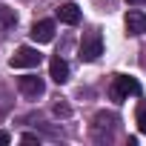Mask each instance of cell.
Instances as JSON below:
<instances>
[{
	"instance_id": "2",
	"label": "cell",
	"mask_w": 146,
	"mask_h": 146,
	"mask_svg": "<svg viewBox=\"0 0 146 146\" xmlns=\"http://www.w3.org/2000/svg\"><path fill=\"white\" fill-rule=\"evenodd\" d=\"M112 100L115 103H123L129 95H140V83L135 80V78H129V75H117L115 80H112Z\"/></svg>"
},
{
	"instance_id": "10",
	"label": "cell",
	"mask_w": 146,
	"mask_h": 146,
	"mask_svg": "<svg viewBox=\"0 0 146 146\" xmlns=\"http://www.w3.org/2000/svg\"><path fill=\"white\" fill-rule=\"evenodd\" d=\"M15 23H17V12L9 6H0V32H9Z\"/></svg>"
},
{
	"instance_id": "1",
	"label": "cell",
	"mask_w": 146,
	"mask_h": 146,
	"mask_svg": "<svg viewBox=\"0 0 146 146\" xmlns=\"http://www.w3.org/2000/svg\"><path fill=\"white\" fill-rule=\"evenodd\" d=\"M115 129H117V117L115 115H106V112H98L95 115V123H92V137L98 143H106L115 137Z\"/></svg>"
},
{
	"instance_id": "7",
	"label": "cell",
	"mask_w": 146,
	"mask_h": 146,
	"mask_svg": "<svg viewBox=\"0 0 146 146\" xmlns=\"http://www.w3.org/2000/svg\"><path fill=\"white\" fill-rule=\"evenodd\" d=\"M49 78H52L54 83H66V80H69V63H66L60 54H54V57L49 60Z\"/></svg>"
},
{
	"instance_id": "13",
	"label": "cell",
	"mask_w": 146,
	"mask_h": 146,
	"mask_svg": "<svg viewBox=\"0 0 146 146\" xmlns=\"http://www.w3.org/2000/svg\"><path fill=\"white\" fill-rule=\"evenodd\" d=\"M12 143V137H9V132H0V146H9Z\"/></svg>"
},
{
	"instance_id": "9",
	"label": "cell",
	"mask_w": 146,
	"mask_h": 146,
	"mask_svg": "<svg viewBox=\"0 0 146 146\" xmlns=\"http://www.w3.org/2000/svg\"><path fill=\"white\" fill-rule=\"evenodd\" d=\"M57 20H60V23H69V26H78V23H80V9H78L75 3H63V6L57 9Z\"/></svg>"
},
{
	"instance_id": "14",
	"label": "cell",
	"mask_w": 146,
	"mask_h": 146,
	"mask_svg": "<svg viewBox=\"0 0 146 146\" xmlns=\"http://www.w3.org/2000/svg\"><path fill=\"white\" fill-rule=\"evenodd\" d=\"M20 140H23V143H37V135H23Z\"/></svg>"
},
{
	"instance_id": "3",
	"label": "cell",
	"mask_w": 146,
	"mask_h": 146,
	"mask_svg": "<svg viewBox=\"0 0 146 146\" xmlns=\"http://www.w3.org/2000/svg\"><path fill=\"white\" fill-rule=\"evenodd\" d=\"M100 54H103V37H100V32H89V35L83 37V43H80V60L92 63V60H98Z\"/></svg>"
},
{
	"instance_id": "6",
	"label": "cell",
	"mask_w": 146,
	"mask_h": 146,
	"mask_svg": "<svg viewBox=\"0 0 146 146\" xmlns=\"http://www.w3.org/2000/svg\"><path fill=\"white\" fill-rule=\"evenodd\" d=\"M29 35H32L35 43H49V40L54 37V20H37Z\"/></svg>"
},
{
	"instance_id": "8",
	"label": "cell",
	"mask_w": 146,
	"mask_h": 146,
	"mask_svg": "<svg viewBox=\"0 0 146 146\" xmlns=\"http://www.w3.org/2000/svg\"><path fill=\"white\" fill-rule=\"evenodd\" d=\"M126 32L129 35H146V15L140 9L126 12Z\"/></svg>"
},
{
	"instance_id": "11",
	"label": "cell",
	"mask_w": 146,
	"mask_h": 146,
	"mask_svg": "<svg viewBox=\"0 0 146 146\" xmlns=\"http://www.w3.org/2000/svg\"><path fill=\"white\" fill-rule=\"evenodd\" d=\"M137 129L146 135V103H140V109H137Z\"/></svg>"
},
{
	"instance_id": "15",
	"label": "cell",
	"mask_w": 146,
	"mask_h": 146,
	"mask_svg": "<svg viewBox=\"0 0 146 146\" xmlns=\"http://www.w3.org/2000/svg\"><path fill=\"white\" fill-rule=\"evenodd\" d=\"M126 3H132V6H143L146 0H126Z\"/></svg>"
},
{
	"instance_id": "12",
	"label": "cell",
	"mask_w": 146,
	"mask_h": 146,
	"mask_svg": "<svg viewBox=\"0 0 146 146\" xmlns=\"http://www.w3.org/2000/svg\"><path fill=\"white\" fill-rule=\"evenodd\" d=\"M54 115H63V117H69V115H72V109H69V103H63V100H57V103H54Z\"/></svg>"
},
{
	"instance_id": "5",
	"label": "cell",
	"mask_w": 146,
	"mask_h": 146,
	"mask_svg": "<svg viewBox=\"0 0 146 146\" xmlns=\"http://www.w3.org/2000/svg\"><path fill=\"white\" fill-rule=\"evenodd\" d=\"M17 86H20V92H23L26 98H40V95L46 92V83H43V78H37V75H23V78L17 80Z\"/></svg>"
},
{
	"instance_id": "4",
	"label": "cell",
	"mask_w": 146,
	"mask_h": 146,
	"mask_svg": "<svg viewBox=\"0 0 146 146\" xmlns=\"http://www.w3.org/2000/svg\"><path fill=\"white\" fill-rule=\"evenodd\" d=\"M40 60H43V54H40L37 49L20 46V49L15 52V57H12V69H32V66H37Z\"/></svg>"
}]
</instances>
